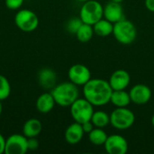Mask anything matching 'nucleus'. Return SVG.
I'll return each instance as SVG.
<instances>
[{
	"mask_svg": "<svg viewBox=\"0 0 154 154\" xmlns=\"http://www.w3.org/2000/svg\"><path fill=\"white\" fill-rule=\"evenodd\" d=\"M104 17V6L97 0H88L84 2L79 11V18L84 23L95 24Z\"/></svg>",
	"mask_w": 154,
	"mask_h": 154,
	"instance_id": "4",
	"label": "nucleus"
},
{
	"mask_svg": "<svg viewBox=\"0 0 154 154\" xmlns=\"http://www.w3.org/2000/svg\"><path fill=\"white\" fill-rule=\"evenodd\" d=\"M68 77L69 81L78 87L84 86L91 79V72L89 69L83 64H74L69 68Z\"/></svg>",
	"mask_w": 154,
	"mask_h": 154,
	"instance_id": "9",
	"label": "nucleus"
},
{
	"mask_svg": "<svg viewBox=\"0 0 154 154\" xmlns=\"http://www.w3.org/2000/svg\"><path fill=\"white\" fill-rule=\"evenodd\" d=\"M82 23H83V22L81 21L80 18H77V17L72 18L67 23V30L69 32H70L72 34H76L77 31L79 30V28L81 26Z\"/></svg>",
	"mask_w": 154,
	"mask_h": 154,
	"instance_id": "24",
	"label": "nucleus"
},
{
	"mask_svg": "<svg viewBox=\"0 0 154 154\" xmlns=\"http://www.w3.org/2000/svg\"><path fill=\"white\" fill-rule=\"evenodd\" d=\"M77 1H79V2H86V1H88V0H77Z\"/></svg>",
	"mask_w": 154,
	"mask_h": 154,
	"instance_id": "33",
	"label": "nucleus"
},
{
	"mask_svg": "<svg viewBox=\"0 0 154 154\" xmlns=\"http://www.w3.org/2000/svg\"><path fill=\"white\" fill-rule=\"evenodd\" d=\"M81 125H82V128H83L84 133H85V134H88L95 128V126H94V125L92 124L91 121L85 122V123L81 124Z\"/></svg>",
	"mask_w": 154,
	"mask_h": 154,
	"instance_id": "27",
	"label": "nucleus"
},
{
	"mask_svg": "<svg viewBox=\"0 0 154 154\" xmlns=\"http://www.w3.org/2000/svg\"><path fill=\"white\" fill-rule=\"evenodd\" d=\"M5 3L8 9L17 10L23 5V0H5Z\"/></svg>",
	"mask_w": 154,
	"mask_h": 154,
	"instance_id": "25",
	"label": "nucleus"
},
{
	"mask_svg": "<svg viewBox=\"0 0 154 154\" xmlns=\"http://www.w3.org/2000/svg\"><path fill=\"white\" fill-rule=\"evenodd\" d=\"M11 94V85L4 75L0 74V101L5 100Z\"/></svg>",
	"mask_w": 154,
	"mask_h": 154,
	"instance_id": "23",
	"label": "nucleus"
},
{
	"mask_svg": "<svg viewBox=\"0 0 154 154\" xmlns=\"http://www.w3.org/2000/svg\"><path fill=\"white\" fill-rule=\"evenodd\" d=\"M113 29L114 23L104 17L97 21L95 24H93L94 33L100 37H106L110 34H113Z\"/></svg>",
	"mask_w": 154,
	"mask_h": 154,
	"instance_id": "19",
	"label": "nucleus"
},
{
	"mask_svg": "<svg viewBox=\"0 0 154 154\" xmlns=\"http://www.w3.org/2000/svg\"><path fill=\"white\" fill-rule=\"evenodd\" d=\"M2 111H3V106H2V103H1V101H0V116H1V115H2Z\"/></svg>",
	"mask_w": 154,
	"mask_h": 154,
	"instance_id": "30",
	"label": "nucleus"
},
{
	"mask_svg": "<svg viewBox=\"0 0 154 154\" xmlns=\"http://www.w3.org/2000/svg\"><path fill=\"white\" fill-rule=\"evenodd\" d=\"M76 37L80 42H89L93 35H94V30L93 25L88 24V23H82L81 26L79 28V30L76 32Z\"/></svg>",
	"mask_w": 154,
	"mask_h": 154,
	"instance_id": "22",
	"label": "nucleus"
},
{
	"mask_svg": "<svg viewBox=\"0 0 154 154\" xmlns=\"http://www.w3.org/2000/svg\"><path fill=\"white\" fill-rule=\"evenodd\" d=\"M14 23L21 31L31 32L37 29L39 25V18L33 11L22 9L15 14Z\"/></svg>",
	"mask_w": 154,
	"mask_h": 154,
	"instance_id": "7",
	"label": "nucleus"
},
{
	"mask_svg": "<svg viewBox=\"0 0 154 154\" xmlns=\"http://www.w3.org/2000/svg\"><path fill=\"white\" fill-rule=\"evenodd\" d=\"M27 152V137L23 134H14L5 140V154H25Z\"/></svg>",
	"mask_w": 154,
	"mask_h": 154,
	"instance_id": "8",
	"label": "nucleus"
},
{
	"mask_svg": "<svg viewBox=\"0 0 154 154\" xmlns=\"http://www.w3.org/2000/svg\"><path fill=\"white\" fill-rule=\"evenodd\" d=\"M38 83L44 89H52L57 85V74L50 68H43L38 73Z\"/></svg>",
	"mask_w": 154,
	"mask_h": 154,
	"instance_id": "14",
	"label": "nucleus"
},
{
	"mask_svg": "<svg viewBox=\"0 0 154 154\" xmlns=\"http://www.w3.org/2000/svg\"><path fill=\"white\" fill-rule=\"evenodd\" d=\"M113 35L121 44L128 45L134 42L137 36L135 25L125 18L114 23Z\"/></svg>",
	"mask_w": 154,
	"mask_h": 154,
	"instance_id": "3",
	"label": "nucleus"
},
{
	"mask_svg": "<svg viewBox=\"0 0 154 154\" xmlns=\"http://www.w3.org/2000/svg\"><path fill=\"white\" fill-rule=\"evenodd\" d=\"M42 130V124L36 118L28 119L23 126V134L27 138L37 137Z\"/></svg>",
	"mask_w": 154,
	"mask_h": 154,
	"instance_id": "17",
	"label": "nucleus"
},
{
	"mask_svg": "<svg viewBox=\"0 0 154 154\" xmlns=\"http://www.w3.org/2000/svg\"><path fill=\"white\" fill-rule=\"evenodd\" d=\"M145 6L149 11L154 13V0H145Z\"/></svg>",
	"mask_w": 154,
	"mask_h": 154,
	"instance_id": "29",
	"label": "nucleus"
},
{
	"mask_svg": "<svg viewBox=\"0 0 154 154\" xmlns=\"http://www.w3.org/2000/svg\"><path fill=\"white\" fill-rule=\"evenodd\" d=\"M35 105L41 114H48L54 108L56 102L51 92H44L38 97Z\"/></svg>",
	"mask_w": 154,
	"mask_h": 154,
	"instance_id": "16",
	"label": "nucleus"
},
{
	"mask_svg": "<svg viewBox=\"0 0 154 154\" xmlns=\"http://www.w3.org/2000/svg\"><path fill=\"white\" fill-rule=\"evenodd\" d=\"M104 18L115 23L125 19L123 6L121 3L110 1L104 6Z\"/></svg>",
	"mask_w": 154,
	"mask_h": 154,
	"instance_id": "13",
	"label": "nucleus"
},
{
	"mask_svg": "<svg viewBox=\"0 0 154 154\" xmlns=\"http://www.w3.org/2000/svg\"><path fill=\"white\" fill-rule=\"evenodd\" d=\"M107 134L104 131V128H98L95 127L89 134H88V139L89 142L96 145V146H101L104 145L106 139H107Z\"/></svg>",
	"mask_w": 154,
	"mask_h": 154,
	"instance_id": "20",
	"label": "nucleus"
},
{
	"mask_svg": "<svg viewBox=\"0 0 154 154\" xmlns=\"http://www.w3.org/2000/svg\"><path fill=\"white\" fill-rule=\"evenodd\" d=\"M70 107V115L74 122L79 124H83L85 122L90 121L94 113V106L88 101L85 97L78 98Z\"/></svg>",
	"mask_w": 154,
	"mask_h": 154,
	"instance_id": "5",
	"label": "nucleus"
},
{
	"mask_svg": "<svg viewBox=\"0 0 154 154\" xmlns=\"http://www.w3.org/2000/svg\"><path fill=\"white\" fill-rule=\"evenodd\" d=\"M151 123H152V126L154 127V114H153V116H152V119H151Z\"/></svg>",
	"mask_w": 154,
	"mask_h": 154,
	"instance_id": "31",
	"label": "nucleus"
},
{
	"mask_svg": "<svg viewBox=\"0 0 154 154\" xmlns=\"http://www.w3.org/2000/svg\"><path fill=\"white\" fill-rule=\"evenodd\" d=\"M5 138L3 134H0V154L5 153Z\"/></svg>",
	"mask_w": 154,
	"mask_h": 154,
	"instance_id": "28",
	"label": "nucleus"
},
{
	"mask_svg": "<svg viewBox=\"0 0 154 154\" xmlns=\"http://www.w3.org/2000/svg\"><path fill=\"white\" fill-rule=\"evenodd\" d=\"M135 122V116L127 107H116L110 115V124L117 130H127Z\"/></svg>",
	"mask_w": 154,
	"mask_h": 154,
	"instance_id": "6",
	"label": "nucleus"
},
{
	"mask_svg": "<svg viewBox=\"0 0 154 154\" xmlns=\"http://www.w3.org/2000/svg\"><path fill=\"white\" fill-rule=\"evenodd\" d=\"M104 147L108 154H125L128 152L129 146L124 136L120 134H112L107 136Z\"/></svg>",
	"mask_w": 154,
	"mask_h": 154,
	"instance_id": "10",
	"label": "nucleus"
},
{
	"mask_svg": "<svg viewBox=\"0 0 154 154\" xmlns=\"http://www.w3.org/2000/svg\"><path fill=\"white\" fill-rule=\"evenodd\" d=\"M131 101L137 106L147 104L152 98L151 88L144 84H136L129 91Z\"/></svg>",
	"mask_w": 154,
	"mask_h": 154,
	"instance_id": "11",
	"label": "nucleus"
},
{
	"mask_svg": "<svg viewBox=\"0 0 154 154\" xmlns=\"http://www.w3.org/2000/svg\"><path fill=\"white\" fill-rule=\"evenodd\" d=\"M84 134L85 133L83 131L81 124L74 122L67 127L64 134V137L69 144L75 145L81 142Z\"/></svg>",
	"mask_w": 154,
	"mask_h": 154,
	"instance_id": "15",
	"label": "nucleus"
},
{
	"mask_svg": "<svg viewBox=\"0 0 154 154\" xmlns=\"http://www.w3.org/2000/svg\"><path fill=\"white\" fill-rule=\"evenodd\" d=\"M110 102L116 107H127L132 101L129 92H126L125 89H121L113 90Z\"/></svg>",
	"mask_w": 154,
	"mask_h": 154,
	"instance_id": "18",
	"label": "nucleus"
},
{
	"mask_svg": "<svg viewBox=\"0 0 154 154\" xmlns=\"http://www.w3.org/2000/svg\"><path fill=\"white\" fill-rule=\"evenodd\" d=\"M90 121L95 127L105 128L110 124V116L104 111H94Z\"/></svg>",
	"mask_w": 154,
	"mask_h": 154,
	"instance_id": "21",
	"label": "nucleus"
},
{
	"mask_svg": "<svg viewBox=\"0 0 154 154\" xmlns=\"http://www.w3.org/2000/svg\"><path fill=\"white\" fill-rule=\"evenodd\" d=\"M111 1H113V2H116V3H122L124 0H111Z\"/></svg>",
	"mask_w": 154,
	"mask_h": 154,
	"instance_id": "32",
	"label": "nucleus"
},
{
	"mask_svg": "<svg viewBox=\"0 0 154 154\" xmlns=\"http://www.w3.org/2000/svg\"><path fill=\"white\" fill-rule=\"evenodd\" d=\"M113 89L108 81L102 79H90L83 86L84 97L94 106H103L110 102Z\"/></svg>",
	"mask_w": 154,
	"mask_h": 154,
	"instance_id": "1",
	"label": "nucleus"
},
{
	"mask_svg": "<svg viewBox=\"0 0 154 154\" xmlns=\"http://www.w3.org/2000/svg\"><path fill=\"white\" fill-rule=\"evenodd\" d=\"M27 146L28 151H36L39 148V142L36 137L27 138Z\"/></svg>",
	"mask_w": 154,
	"mask_h": 154,
	"instance_id": "26",
	"label": "nucleus"
},
{
	"mask_svg": "<svg viewBox=\"0 0 154 154\" xmlns=\"http://www.w3.org/2000/svg\"><path fill=\"white\" fill-rule=\"evenodd\" d=\"M56 104L62 107L70 106L79 97L78 86L72 82H62L56 85L51 91Z\"/></svg>",
	"mask_w": 154,
	"mask_h": 154,
	"instance_id": "2",
	"label": "nucleus"
},
{
	"mask_svg": "<svg viewBox=\"0 0 154 154\" xmlns=\"http://www.w3.org/2000/svg\"><path fill=\"white\" fill-rule=\"evenodd\" d=\"M108 82L113 90L125 89L131 82V76L125 69H117L112 73Z\"/></svg>",
	"mask_w": 154,
	"mask_h": 154,
	"instance_id": "12",
	"label": "nucleus"
}]
</instances>
